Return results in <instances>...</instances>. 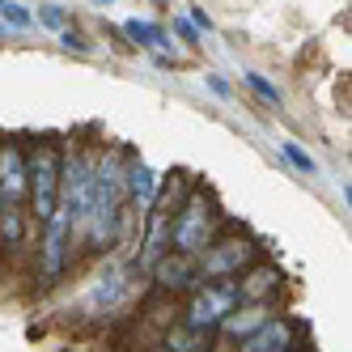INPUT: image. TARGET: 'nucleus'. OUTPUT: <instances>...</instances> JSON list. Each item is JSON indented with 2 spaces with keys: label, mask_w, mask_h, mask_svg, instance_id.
<instances>
[{
  "label": "nucleus",
  "mask_w": 352,
  "mask_h": 352,
  "mask_svg": "<svg viewBox=\"0 0 352 352\" xmlns=\"http://www.w3.org/2000/svg\"><path fill=\"white\" fill-rule=\"evenodd\" d=\"M128 212V162L119 148H107L94 162V187H89V208H85V225L81 238L94 250H107L119 238V221Z\"/></svg>",
  "instance_id": "nucleus-1"
},
{
  "label": "nucleus",
  "mask_w": 352,
  "mask_h": 352,
  "mask_svg": "<svg viewBox=\"0 0 352 352\" xmlns=\"http://www.w3.org/2000/svg\"><path fill=\"white\" fill-rule=\"evenodd\" d=\"M212 238H217V204L204 187H191L187 199L179 204V212H174V221H170V250L195 259L208 250Z\"/></svg>",
  "instance_id": "nucleus-2"
},
{
  "label": "nucleus",
  "mask_w": 352,
  "mask_h": 352,
  "mask_svg": "<svg viewBox=\"0 0 352 352\" xmlns=\"http://www.w3.org/2000/svg\"><path fill=\"white\" fill-rule=\"evenodd\" d=\"M60 195V148L56 144H38L26 157V199H30V217L47 225Z\"/></svg>",
  "instance_id": "nucleus-3"
},
{
  "label": "nucleus",
  "mask_w": 352,
  "mask_h": 352,
  "mask_svg": "<svg viewBox=\"0 0 352 352\" xmlns=\"http://www.w3.org/2000/svg\"><path fill=\"white\" fill-rule=\"evenodd\" d=\"M238 306H242V297H238V285H234V280H208V285H199V289L191 293L183 327H191V331H208V336H212Z\"/></svg>",
  "instance_id": "nucleus-4"
},
{
  "label": "nucleus",
  "mask_w": 352,
  "mask_h": 352,
  "mask_svg": "<svg viewBox=\"0 0 352 352\" xmlns=\"http://www.w3.org/2000/svg\"><path fill=\"white\" fill-rule=\"evenodd\" d=\"M255 259V242L246 234H225V238H212L204 255H195V272L199 280H234L242 276V267Z\"/></svg>",
  "instance_id": "nucleus-5"
},
{
  "label": "nucleus",
  "mask_w": 352,
  "mask_h": 352,
  "mask_svg": "<svg viewBox=\"0 0 352 352\" xmlns=\"http://www.w3.org/2000/svg\"><path fill=\"white\" fill-rule=\"evenodd\" d=\"M26 204V153L17 144H0V208Z\"/></svg>",
  "instance_id": "nucleus-6"
},
{
  "label": "nucleus",
  "mask_w": 352,
  "mask_h": 352,
  "mask_svg": "<svg viewBox=\"0 0 352 352\" xmlns=\"http://www.w3.org/2000/svg\"><path fill=\"white\" fill-rule=\"evenodd\" d=\"M128 297H132V276L123 267H115V272H107V276L94 280V289L85 293V310L89 314H115Z\"/></svg>",
  "instance_id": "nucleus-7"
},
{
  "label": "nucleus",
  "mask_w": 352,
  "mask_h": 352,
  "mask_svg": "<svg viewBox=\"0 0 352 352\" xmlns=\"http://www.w3.org/2000/svg\"><path fill=\"white\" fill-rule=\"evenodd\" d=\"M153 280H157L162 293H187V289L195 293L199 285H204V280H199V272H195V259L174 255V250H170L166 259L153 263Z\"/></svg>",
  "instance_id": "nucleus-8"
},
{
  "label": "nucleus",
  "mask_w": 352,
  "mask_h": 352,
  "mask_svg": "<svg viewBox=\"0 0 352 352\" xmlns=\"http://www.w3.org/2000/svg\"><path fill=\"white\" fill-rule=\"evenodd\" d=\"M238 285V297H242V306H272V297L276 289H280V267H272V263H259V267H250Z\"/></svg>",
  "instance_id": "nucleus-9"
},
{
  "label": "nucleus",
  "mask_w": 352,
  "mask_h": 352,
  "mask_svg": "<svg viewBox=\"0 0 352 352\" xmlns=\"http://www.w3.org/2000/svg\"><path fill=\"white\" fill-rule=\"evenodd\" d=\"M297 331L289 318H267L250 340H242V352H293Z\"/></svg>",
  "instance_id": "nucleus-10"
},
{
  "label": "nucleus",
  "mask_w": 352,
  "mask_h": 352,
  "mask_svg": "<svg viewBox=\"0 0 352 352\" xmlns=\"http://www.w3.org/2000/svg\"><path fill=\"white\" fill-rule=\"evenodd\" d=\"M162 179L153 174V166H144V162H128V199L136 204V217L148 212V204H153V195H157Z\"/></svg>",
  "instance_id": "nucleus-11"
},
{
  "label": "nucleus",
  "mask_w": 352,
  "mask_h": 352,
  "mask_svg": "<svg viewBox=\"0 0 352 352\" xmlns=\"http://www.w3.org/2000/svg\"><path fill=\"white\" fill-rule=\"evenodd\" d=\"M267 318H272V306H238L230 318L221 322V336L242 344V340H250V336H255V331H259V327H263Z\"/></svg>",
  "instance_id": "nucleus-12"
},
{
  "label": "nucleus",
  "mask_w": 352,
  "mask_h": 352,
  "mask_svg": "<svg viewBox=\"0 0 352 352\" xmlns=\"http://www.w3.org/2000/svg\"><path fill=\"white\" fill-rule=\"evenodd\" d=\"M208 344H212V336L208 331H191V327H170L166 340H162L166 352H208Z\"/></svg>",
  "instance_id": "nucleus-13"
},
{
  "label": "nucleus",
  "mask_w": 352,
  "mask_h": 352,
  "mask_svg": "<svg viewBox=\"0 0 352 352\" xmlns=\"http://www.w3.org/2000/svg\"><path fill=\"white\" fill-rule=\"evenodd\" d=\"M21 238H26V212L21 208H0V242L9 250H17Z\"/></svg>",
  "instance_id": "nucleus-14"
},
{
  "label": "nucleus",
  "mask_w": 352,
  "mask_h": 352,
  "mask_svg": "<svg viewBox=\"0 0 352 352\" xmlns=\"http://www.w3.org/2000/svg\"><path fill=\"white\" fill-rule=\"evenodd\" d=\"M128 34H132L140 47H148V52H162V47H170V43H166V30L153 26V21H140V17L128 21Z\"/></svg>",
  "instance_id": "nucleus-15"
},
{
  "label": "nucleus",
  "mask_w": 352,
  "mask_h": 352,
  "mask_svg": "<svg viewBox=\"0 0 352 352\" xmlns=\"http://www.w3.org/2000/svg\"><path fill=\"white\" fill-rule=\"evenodd\" d=\"M280 153H285V162H289L293 170H301V174H318V162H314L297 140H285V144H280Z\"/></svg>",
  "instance_id": "nucleus-16"
},
{
  "label": "nucleus",
  "mask_w": 352,
  "mask_h": 352,
  "mask_svg": "<svg viewBox=\"0 0 352 352\" xmlns=\"http://www.w3.org/2000/svg\"><path fill=\"white\" fill-rule=\"evenodd\" d=\"M0 21H9V26H17V30H26L30 21H34V13H30L26 5H13V0H9V5H5V0H0Z\"/></svg>",
  "instance_id": "nucleus-17"
},
{
  "label": "nucleus",
  "mask_w": 352,
  "mask_h": 352,
  "mask_svg": "<svg viewBox=\"0 0 352 352\" xmlns=\"http://www.w3.org/2000/svg\"><path fill=\"white\" fill-rule=\"evenodd\" d=\"M246 85L250 89H255L259 98H263V102H272V107H280V89H276L267 77H263V72H246Z\"/></svg>",
  "instance_id": "nucleus-18"
},
{
  "label": "nucleus",
  "mask_w": 352,
  "mask_h": 352,
  "mask_svg": "<svg viewBox=\"0 0 352 352\" xmlns=\"http://www.w3.org/2000/svg\"><path fill=\"white\" fill-rule=\"evenodd\" d=\"M38 21H43V26H52V30H60V26H64L60 5H43V9H38Z\"/></svg>",
  "instance_id": "nucleus-19"
},
{
  "label": "nucleus",
  "mask_w": 352,
  "mask_h": 352,
  "mask_svg": "<svg viewBox=\"0 0 352 352\" xmlns=\"http://www.w3.org/2000/svg\"><path fill=\"white\" fill-rule=\"evenodd\" d=\"M64 47H68V52H89V43L81 34H72V30H64Z\"/></svg>",
  "instance_id": "nucleus-20"
},
{
  "label": "nucleus",
  "mask_w": 352,
  "mask_h": 352,
  "mask_svg": "<svg viewBox=\"0 0 352 352\" xmlns=\"http://www.w3.org/2000/svg\"><path fill=\"white\" fill-rule=\"evenodd\" d=\"M191 21H195L199 30H212V17H208L204 9H195V5H191Z\"/></svg>",
  "instance_id": "nucleus-21"
},
{
  "label": "nucleus",
  "mask_w": 352,
  "mask_h": 352,
  "mask_svg": "<svg viewBox=\"0 0 352 352\" xmlns=\"http://www.w3.org/2000/svg\"><path fill=\"white\" fill-rule=\"evenodd\" d=\"M208 85H212V94H221V98H225V94H230V85H225L221 77H208Z\"/></svg>",
  "instance_id": "nucleus-22"
}]
</instances>
